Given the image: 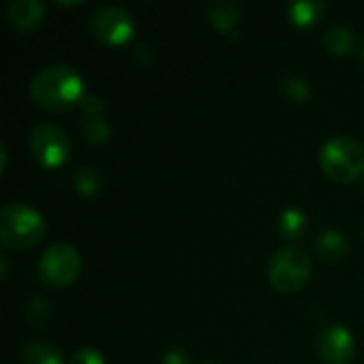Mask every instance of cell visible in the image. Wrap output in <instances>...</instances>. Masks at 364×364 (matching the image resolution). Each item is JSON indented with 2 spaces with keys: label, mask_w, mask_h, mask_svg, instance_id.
Segmentation results:
<instances>
[{
  "label": "cell",
  "mask_w": 364,
  "mask_h": 364,
  "mask_svg": "<svg viewBox=\"0 0 364 364\" xmlns=\"http://www.w3.org/2000/svg\"><path fill=\"white\" fill-rule=\"evenodd\" d=\"M318 350H320V356L324 363L346 364L352 360V356L356 352V341L348 326L333 324L320 333Z\"/></svg>",
  "instance_id": "8"
},
{
  "label": "cell",
  "mask_w": 364,
  "mask_h": 364,
  "mask_svg": "<svg viewBox=\"0 0 364 364\" xmlns=\"http://www.w3.org/2000/svg\"><path fill=\"white\" fill-rule=\"evenodd\" d=\"M205 364H220V363H205Z\"/></svg>",
  "instance_id": "24"
},
{
  "label": "cell",
  "mask_w": 364,
  "mask_h": 364,
  "mask_svg": "<svg viewBox=\"0 0 364 364\" xmlns=\"http://www.w3.org/2000/svg\"><path fill=\"white\" fill-rule=\"evenodd\" d=\"M79 102H81V111L85 117H96V115H102L105 111V100L98 94H85Z\"/></svg>",
  "instance_id": "19"
},
{
  "label": "cell",
  "mask_w": 364,
  "mask_h": 364,
  "mask_svg": "<svg viewBox=\"0 0 364 364\" xmlns=\"http://www.w3.org/2000/svg\"><path fill=\"white\" fill-rule=\"evenodd\" d=\"M81 271V256L79 252L66 243V241H55L51 243L41 260H38V273L41 277L51 284V286H68L70 282H75V277Z\"/></svg>",
  "instance_id": "5"
},
{
  "label": "cell",
  "mask_w": 364,
  "mask_h": 364,
  "mask_svg": "<svg viewBox=\"0 0 364 364\" xmlns=\"http://www.w3.org/2000/svg\"><path fill=\"white\" fill-rule=\"evenodd\" d=\"M28 145L32 156L47 168H55L64 164L70 154V141L66 132L51 122L36 124L28 132Z\"/></svg>",
  "instance_id": "6"
},
{
  "label": "cell",
  "mask_w": 364,
  "mask_h": 364,
  "mask_svg": "<svg viewBox=\"0 0 364 364\" xmlns=\"http://www.w3.org/2000/svg\"><path fill=\"white\" fill-rule=\"evenodd\" d=\"M164 364H190V356L183 350H168L164 354Z\"/></svg>",
  "instance_id": "22"
},
{
  "label": "cell",
  "mask_w": 364,
  "mask_h": 364,
  "mask_svg": "<svg viewBox=\"0 0 364 364\" xmlns=\"http://www.w3.org/2000/svg\"><path fill=\"white\" fill-rule=\"evenodd\" d=\"M28 90L34 102L45 109H66L85 96L81 75L68 64H49L38 68L32 75Z\"/></svg>",
  "instance_id": "1"
},
{
  "label": "cell",
  "mask_w": 364,
  "mask_h": 364,
  "mask_svg": "<svg viewBox=\"0 0 364 364\" xmlns=\"http://www.w3.org/2000/svg\"><path fill=\"white\" fill-rule=\"evenodd\" d=\"M90 30L107 45H122L134 32L132 15L119 4H102L90 15Z\"/></svg>",
  "instance_id": "7"
},
{
  "label": "cell",
  "mask_w": 364,
  "mask_h": 364,
  "mask_svg": "<svg viewBox=\"0 0 364 364\" xmlns=\"http://www.w3.org/2000/svg\"><path fill=\"white\" fill-rule=\"evenodd\" d=\"M279 87H282V92H284L286 98L296 100V102H301V100H305V98L309 96V83H307L303 77H299V75H288V77H284V79L279 81Z\"/></svg>",
  "instance_id": "18"
},
{
  "label": "cell",
  "mask_w": 364,
  "mask_h": 364,
  "mask_svg": "<svg viewBox=\"0 0 364 364\" xmlns=\"http://www.w3.org/2000/svg\"><path fill=\"white\" fill-rule=\"evenodd\" d=\"M81 132H83V136H85L90 143H94V145L107 143L109 136H111V124H109V119L102 117V115L85 117L83 124H81Z\"/></svg>",
  "instance_id": "16"
},
{
  "label": "cell",
  "mask_w": 364,
  "mask_h": 364,
  "mask_svg": "<svg viewBox=\"0 0 364 364\" xmlns=\"http://www.w3.org/2000/svg\"><path fill=\"white\" fill-rule=\"evenodd\" d=\"M311 275V258L294 245L277 250L269 260V282L279 292L301 290Z\"/></svg>",
  "instance_id": "4"
},
{
  "label": "cell",
  "mask_w": 364,
  "mask_h": 364,
  "mask_svg": "<svg viewBox=\"0 0 364 364\" xmlns=\"http://www.w3.org/2000/svg\"><path fill=\"white\" fill-rule=\"evenodd\" d=\"M356 43V36H354V30L350 26H343V23H337V26H331L324 34V45L331 53H337V55H343L348 53Z\"/></svg>",
  "instance_id": "15"
},
{
  "label": "cell",
  "mask_w": 364,
  "mask_h": 364,
  "mask_svg": "<svg viewBox=\"0 0 364 364\" xmlns=\"http://www.w3.org/2000/svg\"><path fill=\"white\" fill-rule=\"evenodd\" d=\"M316 250H318V254H320L324 260L335 262V260H339V258H343V256L348 254L350 245H348V239H346L343 232H339V230H335V228H328V230H324V232L318 237Z\"/></svg>",
  "instance_id": "11"
},
{
  "label": "cell",
  "mask_w": 364,
  "mask_h": 364,
  "mask_svg": "<svg viewBox=\"0 0 364 364\" xmlns=\"http://www.w3.org/2000/svg\"><path fill=\"white\" fill-rule=\"evenodd\" d=\"M45 237L43 215L26 203H9L0 213V243L9 250L34 247Z\"/></svg>",
  "instance_id": "2"
},
{
  "label": "cell",
  "mask_w": 364,
  "mask_h": 364,
  "mask_svg": "<svg viewBox=\"0 0 364 364\" xmlns=\"http://www.w3.org/2000/svg\"><path fill=\"white\" fill-rule=\"evenodd\" d=\"M102 183H105V177L100 175V171L96 166H81L75 173V186L85 196L96 194L102 188Z\"/></svg>",
  "instance_id": "17"
},
{
  "label": "cell",
  "mask_w": 364,
  "mask_h": 364,
  "mask_svg": "<svg viewBox=\"0 0 364 364\" xmlns=\"http://www.w3.org/2000/svg\"><path fill=\"white\" fill-rule=\"evenodd\" d=\"M45 6L41 0H11L6 6V17L11 26L19 32H28L41 23Z\"/></svg>",
  "instance_id": "9"
},
{
  "label": "cell",
  "mask_w": 364,
  "mask_h": 364,
  "mask_svg": "<svg viewBox=\"0 0 364 364\" xmlns=\"http://www.w3.org/2000/svg\"><path fill=\"white\" fill-rule=\"evenodd\" d=\"M49 305H47V301L45 299H41V296H34L30 303H28V314H30V318L34 320V322H38L41 318H38V314L45 318L47 314H49V309H47Z\"/></svg>",
  "instance_id": "21"
},
{
  "label": "cell",
  "mask_w": 364,
  "mask_h": 364,
  "mask_svg": "<svg viewBox=\"0 0 364 364\" xmlns=\"http://www.w3.org/2000/svg\"><path fill=\"white\" fill-rule=\"evenodd\" d=\"M326 11L322 0H294L288 4V15L296 26H311L316 23Z\"/></svg>",
  "instance_id": "12"
},
{
  "label": "cell",
  "mask_w": 364,
  "mask_h": 364,
  "mask_svg": "<svg viewBox=\"0 0 364 364\" xmlns=\"http://www.w3.org/2000/svg\"><path fill=\"white\" fill-rule=\"evenodd\" d=\"M21 364H66L62 352L47 341H30L19 352Z\"/></svg>",
  "instance_id": "10"
},
{
  "label": "cell",
  "mask_w": 364,
  "mask_h": 364,
  "mask_svg": "<svg viewBox=\"0 0 364 364\" xmlns=\"http://www.w3.org/2000/svg\"><path fill=\"white\" fill-rule=\"evenodd\" d=\"M68 364H105V356L94 348H81L70 356Z\"/></svg>",
  "instance_id": "20"
},
{
  "label": "cell",
  "mask_w": 364,
  "mask_h": 364,
  "mask_svg": "<svg viewBox=\"0 0 364 364\" xmlns=\"http://www.w3.org/2000/svg\"><path fill=\"white\" fill-rule=\"evenodd\" d=\"M307 230V213L299 207H288L279 215V235L284 239H301Z\"/></svg>",
  "instance_id": "14"
},
{
  "label": "cell",
  "mask_w": 364,
  "mask_h": 364,
  "mask_svg": "<svg viewBox=\"0 0 364 364\" xmlns=\"http://www.w3.org/2000/svg\"><path fill=\"white\" fill-rule=\"evenodd\" d=\"M360 55H363V62H364V43H363V51H360Z\"/></svg>",
  "instance_id": "23"
},
{
  "label": "cell",
  "mask_w": 364,
  "mask_h": 364,
  "mask_svg": "<svg viewBox=\"0 0 364 364\" xmlns=\"http://www.w3.org/2000/svg\"><path fill=\"white\" fill-rule=\"evenodd\" d=\"M239 17H241V4H237L235 0H215L209 6V19L220 30L226 32L232 30Z\"/></svg>",
  "instance_id": "13"
},
{
  "label": "cell",
  "mask_w": 364,
  "mask_h": 364,
  "mask_svg": "<svg viewBox=\"0 0 364 364\" xmlns=\"http://www.w3.org/2000/svg\"><path fill=\"white\" fill-rule=\"evenodd\" d=\"M320 166L322 171L341 183L356 179L364 171V147L356 139L348 134L331 136L320 151Z\"/></svg>",
  "instance_id": "3"
}]
</instances>
